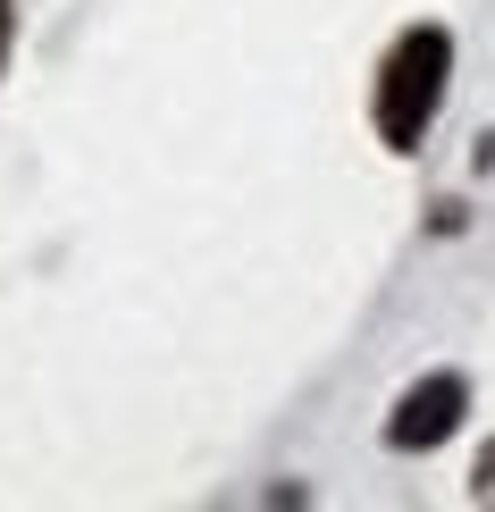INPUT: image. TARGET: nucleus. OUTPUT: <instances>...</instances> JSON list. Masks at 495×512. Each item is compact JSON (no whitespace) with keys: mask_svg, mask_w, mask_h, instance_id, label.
<instances>
[{"mask_svg":"<svg viewBox=\"0 0 495 512\" xmlns=\"http://www.w3.org/2000/svg\"><path fill=\"white\" fill-rule=\"evenodd\" d=\"M445 76H454V34L445 26L395 34V51H386V68H378V143L386 152H420L428 118H437V101H445Z\"/></svg>","mask_w":495,"mask_h":512,"instance_id":"1","label":"nucleus"},{"mask_svg":"<svg viewBox=\"0 0 495 512\" xmlns=\"http://www.w3.org/2000/svg\"><path fill=\"white\" fill-rule=\"evenodd\" d=\"M462 412H470V378L462 370H428L420 387L386 412V445H395V454H428V445H445L462 429Z\"/></svg>","mask_w":495,"mask_h":512,"instance_id":"2","label":"nucleus"},{"mask_svg":"<svg viewBox=\"0 0 495 512\" xmlns=\"http://www.w3.org/2000/svg\"><path fill=\"white\" fill-rule=\"evenodd\" d=\"M0 59H9V0H0Z\"/></svg>","mask_w":495,"mask_h":512,"instance_id":"3","label":"nucleus"}]
</instances>
